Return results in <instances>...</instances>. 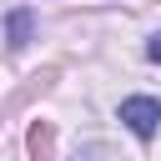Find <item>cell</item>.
Returning a JSON list of instances; mask_svg holds the SVG:
<instances>
[{
	"mask_svg": "<svg viewBox=\"0 0 161 161\" xmlns=\"http://www.w3.org/2000/svg\"><path fill=\"white\" fill-rule=\"evenodd\" d=\"M45 146H50V131L35 126V131H30V151H35V161H45Z\"/></svg>",
	"mask_w": 161,
	"mask_h": 161,
	"instance_id": "3957f363",
	"label": "cell"
},
{
	"mask_svg": "<svg viewBox=\"0 0 161 161\" xmlns=\"http://www.w3.org/2000/svg\"><path fill=\"white\" fill-rule=\"evenodd\" d=\"M30 45V10H10V50Z\"/></svg>",
	"mask_w": 161,
	"mask_h": 161,
	"instance_id": "7a4b0ae2",
	"label": "cell"
},
{
	"mask_svg": "<svg viewBox=\"0 0 161 161\" xmlns=\"http://www.w3.org/2000/svg\"><path fill=\"white\" fill-rule=\"evenodd\" d=\"M146 60H156V65H161V35H151V40H146Z\"/></svg>",
	"mask_w": 161,
	"mask_h": 161,
	"instance_id": "277c9868",
	"label": "cell"
},
{
	"mask_svg": "<svg viewBox=\"0 0 161 161\" xmlns=\"http://www.w3.org/2000/svg\"><path fill=\"white\" fill-rule=\"evenodd\" d=\"M121 121L131 126V136L151 141V136L161 131V101H156V96H126V101H121Z\"/></svg>",
	"mask_w": 161,
	"mask_h": 161,
	"instance_id": "6da1fadb",
	"label": "cell"
}]
</instances>
